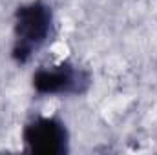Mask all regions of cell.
<instances>
[{"label": "cell", "mask_w": 157, "mask_h": 155, "mask_svg": "<svg viewBox=\"0 0 157 155\" xmlns=\"http://www.w3.org/2000/svg\"><path fill=\"white\" fill-rule=\"evenodd\" d=\"M26 152L37 155H64L70 152V133L57 117H35L22 130Z\"/></svg>", "instance_id": "cell-3"}, {"label": "cell", "mask_w": 157, "mask_h": 155, "mask_svg": "<svg viewBox=\"0 0 157 155\" xmlns=\"http://www.w3.org/2000/svg\"><path fill=\"white\" fill-rule=\"evenodd\" d=\"M13 49L17 64H28L31 57L53 35V11L44 0H31L15 9L13 17Z\"/></svg>", "instance_id": "cell-1"}, {"label": "cell", "mask_w": 157, "mask_h": 155, "mask_svg": "<svg viewBox=\"0 0 157 155\" xmlns=\"http://www.w3.org/2000/svg\"><path fill=\"white\" fill-rule=\"evenodd\" d=\"M91 73L71 60L44 66L33 73L31 84L39 95H84L91 88Z\"/></svg>", "instance_id": "cell-2"}]
</instances>
